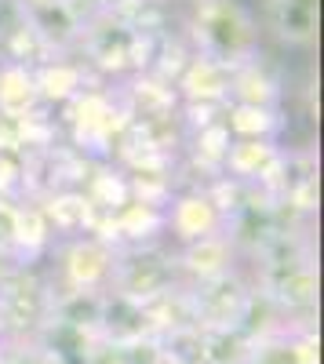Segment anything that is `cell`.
I'll return each instance as SVG.
<instances>
[{
    "instance_id": "7",
    "label": "cell",
    "mask_w": 324,
    "mask_h": 364,
    "mask_svg": "<svg viewBox=\"0 0 324 364\" xmlns=\"http://www.w3.org/2000/svg\"><path fill=\"white\" fill-rule=\"evenodd\" d=\"M186 295H190V314L197 328H237L252 299L248 266H237L233 273L215 277L208 284L186 288Z\"/></svg>"
},
{
    "instance_id": "6",
    "label": "cell",
    "mask_w": 324,
    "mask_h": 364,
    "mask_svg": "<svg viewBox=\"0 0 324 364\" xmlns=\"http://www.w3.org/2000/svg\"><path fill=\"white\" fill-rule=\"evenodd\" d=\"M226 223H230L226 211L219 208V200L212 197V190L204 182L179 186L164 204V245L183 248L200 237L226 233Z\"/></svg>"
},
{
    "instance_id": "9",
    "label": "cell",
    "mask_w": 324,
    "mask_h": 364,
    "mask_svg": "<svg viewBox=\"0 0 324 364\" xmlns=\"http://www.w3.org/2000/svg\"><path fill=\"white\" fill-rule=\"evenodd\" d=\"M284 154L281 139H230L222 175L244 190H262L284 164Z\"/></svg>"
},
{
    "instance_id": "19",
    "label": "cell",
    "mask_w": 324,
    "mask_h": 364,
    "mask_svg": "<svg viewBox=\"0 0 324 364\" xmlns=\"http://www.w3.org/2000/svg\"><path fill=\"white\" fill-rule=\"evenodd\" d=\"M252 343L237 328H200V364H244Z\"/></svg>"
},
{
    "instance_id": "20",
    "label": "cell",
    "mask_w": 324,
    "mask_h": 364,
    "mask_svg": "<svg viewBox=\"0 0 324 364\" xmlns=\"http://www.w3.org/2000/svg\"><path fill=\"white\" fill-rule=\"evenodd\" d=\"M0 364H63L40 339H18V343H0Z\"/></svg>"
},
{
    "instance_id": "22",
    "label": "cell",
    "mask_w": 324,
    "mask_h": 364,
    "mask_svg": "<svg viewBox=\"0 0 324 364\" xmlns=\"http://www.w3.org/2000/svg\"><path fill=\"white\" fill-rule=\"evenodd\" d=\"M22 11H33V8H44V4H55V0H15Z\"/></svg>"
},
{
    "instance_id": "1",
    "label": "cell",
    "mask_w": 324,
    "mask_h": 364,
    "mask_svg": "<svg viewBox=\"0 0 324 364\" xmlns=\"http://www.w3.org/2000/svg\"><path fill=\"white\" fill-rule=\"evenodd\" d=\"M179 29L193 51L222 66H244L262 55V26L244 0H190L179 11Z\"/></svg>"
},
{
    "instance_id": "23",
    "label": "cell",
    "mask_w": 324,
    "mask_h": 364,
    "mask_svg": "<svg viewBox=\"0 0 324 364\" xmlns=\"http://www.w3.org/2000/svg\"><path fill=\"white\" fill-rule=\"evenodd\" d=\"M150 4H175V0H150Z\"/></svg>"
},
{
    "instance_id": "5",
    "label": "cell",
    "mask_w": 324,
    "mask_h": 364,
    "mask_svg": "<svg viewBox=\"0 0 324 364\" xmlns=\"http://www.w3.org/2000/svg\"><path fill=\"white\" fill-rule=\"evenodd\" d=\"M179 288L175 262L168 245H146V248H121L113 262V281L106 295H121L139 306H150L153 299Z\"/></svg>"
},
{
    "instance_id": "4",
    "label": "cell",
    "mask_w": 324,
    "mask_h": 364,
    "mask_svg": "<svg viewBox=\"0 0 324 364\" xmlns=\"http://www.w3.org/2000/svg\"><path fill=\"white\" fill-rule=\"evenodd\" d=\"M117 248L99 233L58 240L48 255V281L55 291L70 295H106L113 281Z\"/></svg>"
},
{
    "instance_id": "14",
    "label": "cell",
    "mask_w": 324,
    "mask_h": 364,
    "mask_svg": "<svg viewBox=\"0 0 324 364\" xmlns=\"http://www.w3.org/2000/svg\"><path fill=\"white\" fill-rule=\"evenodd\" d=\"M22 18H26L29 29H33V37L44 44L48 55L77 51L80 33H84V22H80V15L66 4V0H55V4H44V8H33V11H22Z\"/></svg>"
},
{
    "instance_id": "15",
    "label": "cell",
    "mask_w": 324,
    "mask_h": 364,
    "mask_svg": "<svg viewBox=\"0 0 324 364\" xmlns=\"http://www.w3.org/2000/svg\"><path fill=\"white\" fill-rule=\"evenodd\" d=\"M44 211V219L55 233V245L58 240H70V237H84V233H95V211L92 204L84 200L80 190H48L40 197H33Z\"/></svg>"
},
{
    "instance_id": "16",
    "label": "cell",
    "mask_w": 324,
    "mask_h": 364,
    "mask_svg": "<svg viewBox=\"0 0 324 364\" xmlns=\"http://www.w3.org/2000/svg\"><path fill=\"white\" fill-rule=\"evenodd\" d=\"M40 113H44V102L33 80V66L0 58V117L26 124V120H33Z\"/></svg>"
},
{
    "instance_id": "12",
    "label": "cell",
    "mask_w": 324,
    "mask_h": 364,
    "mask_svg": "<svg viewBox=\"0 0 324 364\" xmlns=\"http://www.w3.org/2000/svg\"><path fill=\"white\" fill-rule=\"evenodd\" d=\"M262 37L284 48H310L317 41V0H266Z\"/></svg>"
},
{
    "instance_id": "18",
    "label": "cell",
    "mask_w": 324,
    "mask_h": 364,
    "mask_svg": "<svg viewBox=\"0 0 324 364\" xmlns=\"http://www.w3.org/2000/svg\"><path fill=\"white\" fill-rule=\"evenodd\" d=\"M222 124H226L230 139H281L284 117H281V109H266V106L226 102Z\"/></svg>"
},
{
    "instance_id": "11",
    "label": "cell",
    "mask_w": 324,
    "mask_h": 364,
    "mask_svg": "<svg viewBox=\"0 0 324 364\" xmlns=\"http://www.w3.org/2000/svg\"><path fill=\"white\" fill-rule=\"evenodd\" d=\"M33 80H37V91H40V102L44 109H63L70 106L87 84H95L92 70L84 66V58L77 51H66V55H48L44 63L33 66ZM102 84V80H99Z\"/></svg>"
},
{
    "instance_id": "8",
    "label": "cell",
    "mask_w": 324,
    "mask_h": 364,
    "mask_svg": "<svg viewBox=\"0 0 324 364\" xmlns=\"http://www.w3.org/2000/svg\"><path fill=\"white\" fill-rule=\"evenodd\" d=\"M171 262H175V277H179L183 288H197V284H208L215 277H226L233 273L241 262L237 248H233L230 233H215V237H200L193 245L183 248H171Z\"/></svg>"
},
{
    "instance_id": "21",
    "label": "cell",
    "mask_w": 324,
    "mask_h": 364,
    "mask_svg": "<svg viewBox=\"0 0 324 364\" xmlns=\"http://www.w3.org/2000/svg\"><path fill=\"white\" fill-rule=\"evenodd\" d=\"M66 4L80 15V22H92V18H99V15H109L121 0H66Z\"/></svg>"
},
{
    "instance_id": "13",
    "label": "cell",
    "mask_w": 324,
    "mask_h": 364,
    "mask_svg": "<svg viewBox=\"0 0 324 364\" xmlns=\"http://www.w3.org/2000/svg\"><path fill=\"white\" fill-rule=\"evenodd\" d=\"M244 364H320L317 324H291L248 350Z\"/></svg>"
},
{
    "instance_id": "17",
    "label": "cell",
    "mask_w": 324,
    "mask_h": 364,
    "mask_svg": "<svg viewBox=\"0 0 324 364\" xmlns=\"http://www.w3.org/2000/svg\"><path fill=\"white\" fill-rule=\"evenodd\" d=\"M281 80L266 66V58H252L244 66H233L230 73V102H244V106H266L281 109Z\"/></svg>"
},
{
    "instance_id": "2",
    "label": "cell",
    "mask_w": 324,
    "mask_h": 364,
    "mask_svg": "<svg viewBox=\"0 0 324 364\" xmlns=\"http://www.w3.org/2000/svg\"><path fill=\"white\" fill-rule=\"evenodd\" d=\"M66 128V146L87 161H113L128 135V113L117 95V84H87L80 95L58 109Z\"/></svg>"
},
{
    "instance_id": "3",
    "label": "cell",
    "mask_w": 324,
    "mask_h": 364,
    "mask_svg": "<svg viewBox=\"0 0 324 364\" xmlns=\"http://www.w3.org/2000/svg\"><path fill=\"white\" fill-rule=\"evenodd\" d=\"M55 288L44 266H15L0 284V343L40 339L51 321Z\"/></svg>"
},
{
    "instance_id": "10",
    "label": "cell",
    "mask_w": 324,
    "mask_h": 364,
    "mask_svg": "<svg viewBox=\"0 0 324 364\" xmlns=\"http://www.w3.org/2000/svg\"><path fill=\"white\" fill-rule=\"evenodd\" d=\"M230 66L215 63V58L193 51L186 66L175 77V95L183 106H204V109H226L230 102Z\"/></svg>"
},
{
    "instance_id": "24",
    "label": "cell",
    "mask_w": 324,
    "mask_h": 364,
    "mask_svg": "<svg viewBox=\"0 0 324 364\" xmlns=\"http://www.w3.org/2000/svg\"><path fill=\"white\" fill-rule=\"evenodd\" d=\"M179 4H190V0H179Z\"/></svg>"
}]
</instances>
